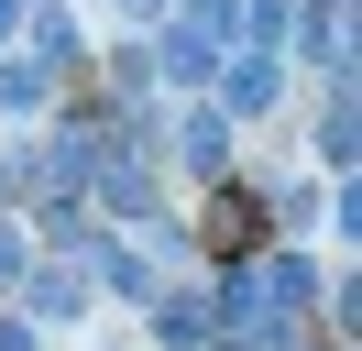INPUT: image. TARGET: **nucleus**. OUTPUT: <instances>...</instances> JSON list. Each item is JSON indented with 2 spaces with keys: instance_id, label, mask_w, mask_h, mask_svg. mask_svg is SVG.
<instances>
[{
  "instance_id": "obj_3",
  "label": "nucleus",
  "mask_w": 362,
  "mask_h": 351,
  "mask_svg": "<svg viewBox=\"0 0 362 351\" xmlns=\"http://www.w3.org/2000/svg\"><path fill=\"white\" fill-rule=\"evenodd\" d=\"M209 241H220V253H230V241H252V197H220V219H209Z\"/></svg>"
},
{
  "instance_id": "obj_2",
  "label": "nucleus",
  "mask_w": 362,
  "mask_h": 351,
  "mask_svg": "<svg viewBox=\"0 0 362 351\" xmlns=\"http://www.w3.org/2000/svg\"><path fill=\"white\" fill-rule=\"evenodd\" d=\"M220 154H230V132H220V121L198 110V121H187V165H220Z\"/></svg>"
},
{
  "instance_id": "obj_4",
  "label": "nucleus",
  "mask_w": 362,
  "mask_h": 351,
  "mask_svg": "<svg viewBox=\"0 0 362 351\" xmlns=\"http://www.w3.org/2000/svg\"><path fill=\"white\" fill-rule=\"evenodd\" d=\"M11 11H23V0H0V33H11Z\"/></svg>"
},
{
  "instance_id": "obj_1",
  "label": "nucleus",
  "mask_w": 362,
  "mask_h": 351,
  "mask_svg": "<svg viewBox=\"0 0 362 351\" xmlns=\"http://www.w3.org/2000/svg\"><path fill=\"white\" fill-rule=\"evenodd\" d=\"M230 110H274V55H242V66H230Z\"/></svg>"
}]
</instances>
